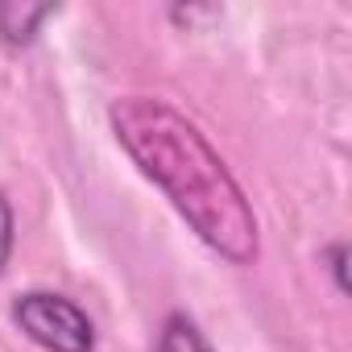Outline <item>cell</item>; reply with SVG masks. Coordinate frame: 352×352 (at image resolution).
Returning a JSON list of instances; mask_svg holds the SVG:
<instances>
[{
  "instance_id": "7a4b0ae2",
  "label": "cell",
  "mask_w": 352,
  "mask_h": 352,
  "mask_svg": "<svg viewBox=\"0 0 352 352\" xmlns=\"http://www.w3.org/2000/svg\"><path fill=\"white\" fill-rule=\"evenodd\" d=\"M13 323L46 352H96V323L67 294H54V290L17 294Z\"/></svg>"
},
{
  "instance_id": "6da1fadb",
  "label": "cell",
  "mask_w": 352,
  "mask_h": 352,
  "mask_svg": "<svg viewBox=\"0 0 352 352\" xmlns=\"http://www.w3.org/2000/svg\"><path fill=\"white\" fill-rule=\"evenodd\" d=\"M108 124L137 170L174 204V212L212 253L232 265L257 261L261 236L253 204L232 179L228 162L183 112L153 96H120L108 108Z\"/></svg>"
},
{
  "instance_id": "3957f363",
  "label": "cell",
  "mask_w": 352,
  "mask_h": 352,
  "mask_svg": "<svg viewBox=\"0 0 352 352\" xmlns=\"http://www.w3.org/2000/svg\"><path fill=\"white\" fill-rule=\"evenodd\" d=\"M58 5H17V0H0V42L21 50L38 42L42 21H50Z\"/></svg>"
},
{
  "instance_id": "277c9868",
  "label": "cell",
  "mask_w": 352,
  "mask_h": 352,
  "mask_svg": "<svg viewBox=\"0 0 352 352\" xmlns=\"http://www.w3.org/2000/svg\"><path fill=\"white\" fill-rule=\"evenodd\" d=\"M153 352H212V344L204 340V331L195 327V319H187L183 311H174V315L162 323Z\"/></svg>"
},
{
  "instance_id": "5b68a950",
  "label": "cell",
  "mask_w": 352,
  "mask_h": 352,
  "mask_svg": "<svg viewBox=\"0 0 352 352\" xmlns=\"http://www.w3.org/2000/svg\"><path fill=\"white\" fill-rule=\"evenodd\" d=\"M13 245H17V224H13V208L0 191V274H5L9 257H13Z\"/></svg>"
},
{
  "instance_id": "8992f818",
  "label": "cell",
  "mask_w": 352,
  "mask_h": 352,
  "mask_svg": "<svg viewBox=\"0 0 352 352\" xmlns=\"http://www.w3.org/2000/svg\"><path fill=\"white\" fill-rule=\"evenodd\" d=\"M323 261H327V270H331V278H336V290H340V294H348V278H344V265H348V245H344V241L327 245V249H323Z\"/></svg>"
}]
</instances>
